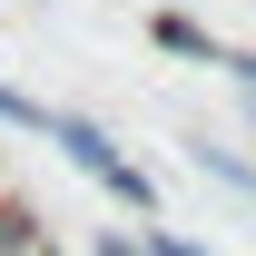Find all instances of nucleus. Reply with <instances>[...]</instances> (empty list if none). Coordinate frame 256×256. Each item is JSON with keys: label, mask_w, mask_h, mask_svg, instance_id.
Wrapping results in <instances>:
<instances>
[{"label": "nucleus", "mask_w": 256, "mask_h": 256, "mask_svg": "<svg viewBox=\"0 0 256 256\" xmlns=\"http://www.w3.org/2000/svg\"><path fill=\"white\" fill-rule=\"evenodd\" d=\"M40 128H50V138H60V148H69L79 168H89V178H98L108 197H128V207H148V178H138V168H128L118 148H108V138L89 128V118H40Z\"/></svg>", "instance_id": "1"}, {"label": "nucleus", "mask_w": 256, "mask_h": 256, "mask_svg": "<svg viewBox=\"0 0 256 256\" xmlns=\"http://www.w3.org/2000/svg\"><path fill=\"white\" fill-rule=\"evenodd\" d=\"M236 69H246V79H256V50H246V60H236Z\"/></svg>", "instance_id": "4"}, {"label": "nucleus", "mask_w": 256, "mask_h": 256, "mask_svg": "<svg viewBox=\"0 0 256 256\" xmlns=\"http://www.w3.org/2000/svg\"><path fill=\"white\" fill-rule=\"evenodd\" d=\"M20 256H50V236H40V246H20Z\"/></svg>", "instance_id": "3"}, {"label": "nucleus", "mask_w": 256, "mask_h": 256, "mask_svg": "<svg viewBox=\"0 0 256 256\" xmlns=\"http://www.w3.org/2000/svg\"><path fill=\"white\" fill-rule=\"evenodd\" d=\"M89 256H148V246H128V236H98V246Z\"/></svg>", "instance_id": "2"}]
</instances>
